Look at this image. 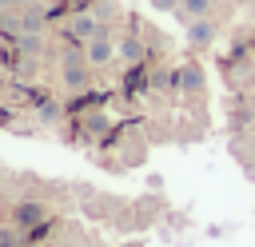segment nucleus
Segmentation results:
<instances>
[{"mask_svg": "<svg viewBox=\"0 0 255 247\" xmlns=\"http://www.w3.org/2000/svg\"><path fill=\"white\" fill-rule=\"evenodd\" d=\"M116 52H120V48L108 40V32H100V36H92V40H88V56H84V60H88L92 68H104V64H112V56H116Z\"/></svg>", "mask_w": 255, "mask_h": 247, "instance_id": "nucleus-1", "label": "nucleus"}, {"mask_svg": "<svg viewBox=\"0 0 255 247\" xmlns=\"http://www.w3.org/2000/svg\"><path fill=\"white\" fill-rule=\"evenodd\" d=\"M44 215H48V207H44V203H36V199H24V203H16V211H12V223H16V227H36V223H44Z\"/></svg>", "mask_w": 255, "mask_h": 247, "instance_id": "nucleus-2", "label": "nucleus"}, {"mask_svg": "<svg viewBox=\"0 0 255 247\" xmlns=\"http://www.w3.org/2000/svg\"><path fill=\"white\" fill-rule=\"evenodd\" d=\"M211 40H215V24H211L207 16L187 20V44H191V48H207Z\"/></svg>", "mask_w": 255, "mask_h": 247, "instance_id": "nucleus-3", "label": "nucleus"}, {"mask_svg": "<svg viewBox=\"0 0 255 247\" xmlns=\"http://www.w3.org/2000/svg\"><path fill=\"white\" fill-rule=\"evenodd\" d=\"M171 80H175L183 92H203V68H199L195 60H191V64H183V68H179Z\"/></svg>", "mask_w": 255, "mask_h": 247, "instance_id": "nucleus-4", "label": "nucleus"}, {"mask_svg": "<svg viewBox=\"0 0 255 247\" xmlns=\"http://www.w3.org/2000/svg\"><path fill=\"white\" fill-rule=\"evenodd\" d=\"M64 84H68V88H84V84H88V64L76 60V56H68V60H64Z\"/></svg>", "mask_w": 255, "mask_h": 247, "instance_id": "nucleus-5", "label": "nucleus"}, {"mask_svg": "<svg viewBox=\"0 0 255 247\" xmlns=\"http://www.w3.org/2000/svg\"><path fill=\"white\" fill-rule=\"evenodd\" d=\"M104 32V24L96 20V16H76L72 20V36H80V40H92V36H100Z\"/></svg>", "mask_w": 255, "mask_h": 247, "instance_id": "nucleus-6", "label": "nucleus"}, {"mask_svg": "<svg viewBox=\"0 0 255 247\" xmlns=\"http://www.w3.org/2000/svg\"><path fill=\"white\" fill-rule=\"evenodd\" d=\"M143 52H147V48H143V44H139L135 36H128V40H120V56H124L128 64H139V60H143Z\"/></svg>", "mask_w": 255, "mask_h": 247, "instance_id": "nucleus-7", "label": "nucleus"}, {"mask_svg": "<svg viewBox=\"0 0 255 247\" xmlns=\"http://www.w3.org/2000/svg\"><path fill=\"white\" fill-rule=\"evenodd\" d=\"M179 12H183L187 20H199V16L211 12V0H179Z\"/></svg>", "mask_w": 255, "mask_h": 247, "instance_id": "nucleus-8", "label": "nucleus"}, {"mask_svg": "<svg viewBox=\"0 0 255 247\" xmlns=\"http://www.w3.org/2000/svg\"><path fill=\"white\" fill-rule=\"evenodd\" d=\"M155 12H179V0H147Z\"/></svg>", "mask_w": 255, "mask_h": 247, "instance_id": "nucleus-9", "label": "nucleus"}, {"mask_svg": "<svg viewBox=\"0 0 255 247\" xmlns=\"http://www.w3.org/2000/svg\"><path fill=\"white\" fill-rule=\"evenodd\" d=\"M0 247H16V231L12 227H0Z\"/></svg>", "mask_w": 255, "mask_h": 247, "instance_id": "nucleus-10", "label": "nucleus"}, {"mask_svg": "<svg viewBox=\"0 0 255 247\" xmlns=\"http://www.w3.org/2000/svg\"><path fill=\"white\" fill-rule=\"evenodd\" d=\"M100 16H116V4H108V0H100V4H96V20H100Z\"/></svg>", "mask_w": 255, "mask_h": 247, "instance_id": "nucleus-11", "label": "nucleus"}, {"mask_svg": "<svg viewBox=\"0 0 255 247\" xmlns=\"http://www.w3.org/2000/svg\"><path fill=\"white\" fill-rule=\"evenodd\" d=\"M20 48H24V52H40V40H36V36H24Z\"/></svg>", "mask_w": 255, "mask_h": 247, "instance_id": "nucleus-12", "label": "nucleus"}, {"mask_svg": "<svg viewBox=\"0 0 255 247\" xmlns=\"http://www.w3.org/2000/svg\"><path fill=\"white\" fill-rule=\"evenodd\" d=\"M8 4H28V0H8Z\"/></svg>", "mask_w": 255, "mask_h": 247, "instance_id": "nucleus-13", "label": "nucleus"}, {"mask_svg": "<svg viewBox=\"0 0 255 247\" xmlns=\"http://www.w3.org/2000/svg\"><path fill=\"white\" fill-rule=\"evenodd\" d=\"M211 4H219V0H211Z\"/></svg>", "mask_w": 255, "mask_h": 247, "instance_id": "nucleus-14", "label": "nucleus"}, {"mask_svg": "<svg viewBox=\"0 0 255 247\" xmlns=\"http://www.w3.org/2000/svg\"><path fill=\"white\" fill-rule=\"evenodd\" d=\"M251 4H255V0H251Z\"/></svg>", "mask_w": 255, "mask_h": 247, "instance_id": "nucleus-15", "label": "nucleus"}]
</instances>
